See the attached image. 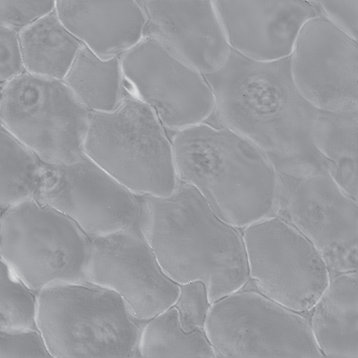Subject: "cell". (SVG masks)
<instances>
[{"label":"cell","mask_w":358,"mask_h":358,"mask_svg":"<svg viewBox=\"0 0 358 358\" xmlns=\"http://www.w3.org/2000/svg\"><path fill=\"white\" fill-rule=\"evenodd\" d=\"M204 76L214 96L216 125L256 145L278 173L296 178L330 173L333 165L312 141L318 109L296 88L289 57L259 62L231 50L218 70Z\"/></svg>","instance_id":"cell-1"},{"label":"cell","mask_w":358,"mask_h":358,"mask_svg":"<svg viewBox=\"0 0 358 358\" xmlns=\"http://www.w3.org/2000/svg\"><path fill=\"white\" fill-rule=\"evenodd\" d=\"M138 198L136 223L173 282L202 281L210 303L248 282L241 231L218 217L193 186L179 180L168 196Z\"/></svg>","instance_id":"cell-2"},{"label":"cell","mask_w":358,"mask_h":358,"mask_svg":"<svg viewBox=\"0 0 358 358\" xmlns=\"http://www.w3.org/2000/svg\"><path fill=\"white\" fill-rule=\"evenodd\" d=\"M171 143L179 180L193 186L224 222L241 231L275 217L279 174L250 141L204 122L175 132Z\"/></svg>","instance_id":"cell-3"},{"label":"cell","mask_w":358,"mask_h":358,"mask_svg":"<svg viewBox=\"0 0 358 358\" xmlns=\"http://www.w3.org/2000/svg\"><path fill=\"white\" fill-rule=\"evenodd\" d=\"M38 327L52 357H139L148 320L114 291L89 280L37 294Z\"/></svg>","instance_id":"cell-4"},{"label":"cell","mask_w":358,"mask_h":358,"mask_svg":"<svg viewBox=\"0 0 358 358\" xmlns=\"http://www.w3.org/2000/svg\"><path fill=\"white\" fill-rule=\"evenodd\" d=\"M166 130L131 92L115 109L92 113L84 153L134 194L168 196L179 179Z\"/></svg>","instance_id":"cell-5"},{"label":"cell","mask_w":358,"mask_h":358,"mask_svg":"<svg viewBox=\"0 0 358 358\" xmlns=\"http://www.w3.org/2000/svg\"><path fill=\"white\" fill-rule=\"evenodd\" d=\"M92 241L67 216L35 199L1 216V259L36 293L87 279Z\"/></svg>","instance_id":"cell-6"},{"label":"cell","mask_w":358,"mask_h":358,"mask_svg":"<svg viewBox=\"0 0 358 358\" xmlns=\"http://www.w3.org/2000/svg\"><path fill=\"white\" fill-rule=\"evenodd\" d=\"M91 114L62 80L25 71L1 85V126L47 164L83 157Z\"/></svg>","instance_id":"cell-7"},{"label":"cell","mask_w":358,"mask_h":358,"mask_svg":"<svg viewBox=\"0 0 358 358\" xmlns=\"http://www.w3.org/2000/svg\"><path fill=\"white\" fill-rule=\"evenodd\" d=\"M204 331L216 357H320L309 316L241 288L213 302Z\"/></svg>","instance_id":"cell-8"},{"label":"cell","mask_w":358,"mask_h":358,"mask_svg":"<svg viewBox=\"0 0 358 358\" xmlns=\"http://www.w3.org/2000/svg\"><path fill=\"white\" fill-rule=\"evenodd\" d=\"M249 280L242 287L310 317L329 281L315 245L286 221L271 217L241 230Z\"/></svg>","instance_id":"cell-9"},{"label":"cell","mask_w":358,"mask_h":358,"mask_svg":"<svg viewBox=\"0 0 358 358\" xmlns=\"http://www.w3.org/2000/svg\"><path fill=\"white\" fill-rule=\"evenodd\" d=\"M275 217L296 228L322 256L329 280L357 270V201L327 173H278Z\"/></svg>","instance_id":"cell-10"},{"label":"cell","mask_w":358,"mask_h":358,"mask_svg":"<svg viewBox=\"0 0 358 358\" xmlns=\"http://www.w3.org/2000/svg\"><path fill=\"white\" fill-rule=\"evenodd\" d=\"M120 63L131 92L152 109L166 129L176 132L213 115L214 96L204 75L157 38L144 36L120 57Z\"/></svg>","instance_id":"cell-11"},{"label":"cell","mask_w":358,"mask_h":358,"mask_svg":"<svg viewBox=\"0 0 358 358\" xmlns=\"http://www.w3.org/2000/svg\"><path fill=\"white\" fill-rule=\"evenodd\" d=\"M35 199L67 216L90 240L134 224L140 209L138 196L85 154L69 164L44 162Z\"/></svg>","instance_id":"cell-12"},{"label":"cell","mask_w":358,"mask_h":358,"mask_svg":"<svg viewBox=\"0 0 358 358\" xmlns=\"http://www.w3.org/2000/svg\"><path fill=\"white\" fill-rule=\"evenodd\" d=\"M357 52V41L318 13L302 27L289 56L296 88L317 109L358 111Z\"/></svg>","instance_id":"cell-13"},{"label":"cell","mask_w":358,"mask_h":358,"mask_svg":"<svg viewBox=\"0 0 358 358\" xmlns=\"http://www.w3.org/2000/svg\"><path fill=\"white\" fill-rule=\"evenodd\" d=\"M91 241L86 280L118 294L143 320L173 306L179 286L163 271L136 222Z\"/></svg>","instance_id":"cell-14"},{"label":"cell","mask_w":358,"mask_h":358,"mask_svg":"<svg viewBox=\"0 0 358 358\" xmlns=\"http://www.w3.org/2000/svg\"><path fill=\"white\" fill-rule=\"evenodd\" d=\"M213 3L231 49L259 62L289 57L302 27L318 13L312 1Z\"/></svg>","instance_id":"cell-15"},{"label":"cell","mask_w":358,"mask_h":358,"mask_svg":"<svg viewBox=\"0 0 358 358\" xmlns=\"http://www.w3.org/2000/svg\"><path fill=\"white\" fill-rule=\"evenodd\" d=\"M150 36L190 66L207 75L218 70L231 49L213 1H141Z\"/></svg>","instance_id":"cell-16"},{"label":"cell","mask_w":358,"mask_h":358,"mask_svg":"<svg viewBox=\"0 0 358 358\" xmlns=\"http://www.w3.org/2000/svg\"><path fill=\"white\" fill-rule=\"evenodd\" d=\"M65 27L96 55L120 58L144 36L147 17L141 1H56Z\"/></svg>","instance_id":"cell-17"},{"label":"cell","mask_w":358,"mask_h":358,"mask_svg":"<svg viewBox=\"0 0 358 358\" xmlns=\"http://www.w3.org/2000/svg\"><path fill=\"white\" fill-rule=\"evenodd\" d=\"M357 271L329 280L310 311L315 341L323 356L358 357Z\"/></svg>","instance_id":"cell-18"},{"label":"cell","mask_w":358,"mask_h":358,"mask_svg":"<svg viewBox=\"0 0 358 358\" xmlns=\"http://www.w3.org/2000/svg\"><path fill=\"white\" fill-rule=\"evenodd\" d=\"M19 37L26 71L62 80L83 45L55 10L21 31Z\"/></svg>","instance_id":"cell-19"},{"label":"cell","mask_w":358,"mask_h":358,"mask_svg":"<svg viewBox=\"0 0 358 358\" xmlns=\"http://www.w3.org/2000/svg\"><path fill=\"white\" fill-rule=\"evenodd\" d=\"M63 81L92 113L111 111L131 93L120 58H101L85 45Z\"/></svg>","instance_id":"cell-20"},{"label":"cell","mask_w":358,"mask_h":358,"mask_svg":"<svg viewBox=\"0 0 358 358\" xmlns=\"http://www.w3.org/2000/svg\"><path fill=\"white\" fill-rule=\"evenodd\" d=\"M357 124L358 111L318 109L311 132L315 148L333 165L329 175L356 201Z\"/></svg>","instance_id":"cell-21"},{"label":"cell","mask_w":358,"mask_h":358,"mask_svg":"<svg viewBox=\"0 0 358 358\" xmlns=\"http://www.w3.org/2000/svg\"><path fill=\"white\" fill-rule=\"evenodd\" d=\"M1 211L35 199L44 162L28 146L1 126Z\"/></svg>","instance_id":"cell-22"},{"label":"cell","mask_w":358,"mask_h":358,"mask_svg":"<svg viewBox=\"0 0 358 358\" xmlns=\"http://www.w3.org/2000/svg\"><path fill=\"white\" fill-rule=\"evenodd\" d=\"M141 357H216L204 330L187 333L171 306L148 321L140 339Z\"/></svg>","instance_id":"cell-23"},{"label":"cell","mask_w":358,"mask_h":358,"mask_svg":"<svg viewBox=\"0 0 358 358\" xmlns=\"http://www.w3.org/2000/svg\"><path fill=\"white\" fill-rule=\"evenodd\" d=\"M0 329H38L37 293L1 259Z\"/></svg>","instance_id":"cell-24"},{"label":"cell","mask_w":358,"mask_h":358,"mask_svg":"<svg viewBox=\"0 0 358 358\" xmlns=\"http://www.w3.org/2000/svg\"><path fill=\"white\" fill-rule=\"evenodd\" d=\"M179 292L173 306L176 309L182 329L187 332L204 330L210 303L205 284L194 280L178 285Z\"/></svg>","instance_id":"cell-25"},{"label":"cell","mask_w":358,"mask_h":358,"mask_svg":"<svg viewBox=\"0 0 358 358\" xmlns=\"http://www.w3.org/2000/svg\"><path fill=\"white\" fill-rule=\"evenodd\" d=\"M53 1L0 0L1 25L18 33L55 10Z\"/></svg>","instance_id":"cell-26"},{"label":"cell","mask_w":358,"mask_h":358,"mask_svg":"<svg viewBox=\"0 0 358 358\" xmlns=\"http://www.w3.org/2000/svg\"><path fill=\"white\" fill-rule=\"evenodd\" d=\"M0 358L52 357L39 329H0Z\"/></svg>","instance_id":"cell-27"},{"label":"cell","mask_w":358,"mask_h":358,"mask_svg":"<svg viewBox=\"0 0 358 358\" xmlns=\"http://www.w3.org/2000/svg\"><path fill=\"white\" fill-rule=\"evenodd\" d=\"M0 80L4 84L26 71L19 33L0 26Z\"/></svg>","instance_id":"cell-28"},{"label":"cell","mask_w":358,"mask_h":358,"mask_svg":"<svg viewBox=\"0 0 358 358\" xmlns=\"http://www.w3.org/2000/svg\"><path fill=\"white\" fill-rule=\"evenodd\" d=\"M313 3L321 15L345 34L357 40L358 0Z\"/></svg>","instance_id":"cell-29"}]
</instances>
